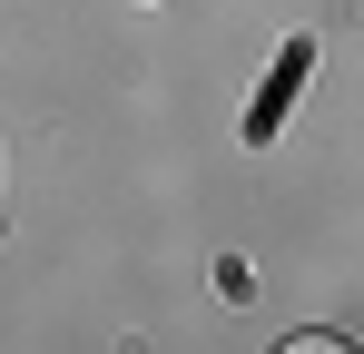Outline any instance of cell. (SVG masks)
Here are the masks:
<instances>
[{
  "mask_svg": "<svg viewBox=\"0 0 364 354\" xmlns=\"http://www.w3.org/2000/svg\"><path fill=\"white\" fill-rule=\"evenodd\" d=\"M305 59H315V50H305V40H296V50H286V69H276V89H266V99H256V138H276V118H286V99H296V79H305Z\"/></svg>",
  "mask_w": 364,
  "mask_h": 354,
  "instance_id": "obj_1",
  "label": "cell"
},
{
  "mask_svg": "<svg viewBox=\"0 0 364 354\" xmlns=\"http://www.w3.org/2000/svg\"><path fill=\"white\" fill-rule=\"evenodd\" d=\"M276 354H345L335 335H296V345H276Z\"/></svg>",
  "mask_w": 364,
  "mask_h": 354,
  "instance_id": "obj_2",
  "label": "cell"
}]
</instances>
